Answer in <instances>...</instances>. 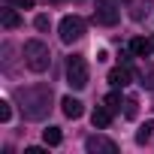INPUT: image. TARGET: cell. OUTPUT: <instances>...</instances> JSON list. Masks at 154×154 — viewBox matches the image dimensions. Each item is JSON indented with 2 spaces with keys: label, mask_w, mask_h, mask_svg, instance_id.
I'll use <instances>...</instances> for the list:
<instances>
[{
  "label": "cell",
  "mask_w": 154,
  "mask_h": 154,
  "mask_svg": "<svg viewBox=\"0 0 154 154\" xmlns=\"http://www.w3.org/2000/svg\"><path fill=\"white\" fill-rule=\"evenodd\" d=\"M118 18H121V12L115 9V3H109V0H97V6H94V21L97 24L112 27V24H118Z\"/></svg>",
  "instance_id": "5b68a950"
},
{
  "label": "cell",
  "mask_w": 154,
  "mask_h": 154,
  "mask_svg": "<svg viewBox=\"0 0 154 154\" xmlns=\"http://www.w3.org/2000/svg\"><path fill=\"white\" fill-rule=\"evenodd\" d=\"M18 103L24 118L39 121L45 118V112L51 109V88L48 85H33V88H18Z\"/></svg>",
  "instance_id": "6da1fadb"
},
{
  "label": "cell",
  "mask_w": 154,
  "mask_h": 154,
  "mask_svg": "<svg viewBox=\"0 0 154 154\" xmlns=\"http://www.w3.org/2000/svg\"><path fill=\"white\" fill-rule=\"evenodd\" d=\"M66 82H69L75 91H82V88L88 85V63H85L82 54H72V57L66 60Z\"/></svg>",
  "instance_id": "3957f363"
},
{
  "label": "cell",
  "mask_w": 154,
  "mask_h": 154,
  "mask_svg": "<svg viewBox=\"0 0 154 154\" xmlns=\"http://www.w3.org/2000/svg\"><path fill=\"white\" fill-rule=\"evenodd\" d=\"M151 42H154V39H151Z\"/></svg>",
  "instance_id": "ffe728a7"
},
{
  "label": "cell",
  "mask_w": 154,
  "mask_h": 154,
  "mask_svg": "<svg viewBox=\"0 0 154 154\" xmlns=\"http://www.w3.org/2000/svg\"><path fill=\"white\" fill-rule=\"evenodd\" d=\"M85 148H88L91 154H97V151H103V154H115V151H118V145H115L112 139H106V136H88V139H85Z\"/></svg>",
  "instance_id": "8992f818"
},
{
  "label": "cell",
  "mask_w": 154,
  "mask_h": 154,
  "mask_svg": "<svg viewBox=\"0 0 154 154\" xmlns=\"http://www.w3.org/2000/svg\"><path fill=\"white\" fill-rule=\"evenodd\" d=\"M103 106H106L109 112H121V106H124V103H121V94H118V91H112V94L103 100Z\"/></svg>",
  "instance_id": "4fadbf2b"
},
{
  "label": "cell",
  "mask_w": 154,
  "mask_h": 154,
  "mask_svg": "<svg viewBox=\"0 0 154 154\" xmlns=\"http://www.w3.org/2000/svg\"><path fill=\"white\" fill-rule=\"evenodd\" d=\"M60 127H48V130H42V142L45 145H60Z\"/></svg>",
  "instance_id": "7c38bea8"
},
{
  "label": "cell",
  "mask_w": 154,
  "mask_h": 154,
  "mask_svg": "<svg viewBox=\"0 0 154 154\" xmlns=\"http://www.w3.org/2000/svg\"><path fill=\"white\" fill-rule=\"evenodd\" d=\"M151 130H154V121L142 124V127H139V133H136V142H139V145H145V142L151 139Z\"/></svg>",
  "instance_id": "5bb4252c"
},
{
  "label": "cell",
  "mask_w": 154,
  "mask_h": 154,
  "mask_svg": "<svg viewBox=\"0 0 154 154\" xmlns=\"http://www.w3.org/2000/svg\"><path fill=\"white\" fill-rule=\"evenodd\" d=\"M12 118V109H9V103L3 100V103H0V121H9Z\"/></svg>",
  "instance_id": "e0dca14e"
},
{
  "label": "cell",
  "mask_w": 154,
  "mask_h": 154,
  "mask_svg": "<svg viewBox=\"0 0 154 154\" xmlns=\"http://www.w3.org/2000/svg\"><path fill=\"white\" fill-rule=\"evenodd\" d=\"M109 121H112V112L103 106V109H94V115H91V124L97 127V130H106L109 127Z\"/></svg>",
  "instance_id": "30bf717a"
},
{
  "label": "cell",
  "mask_w": 154,
  "mask_h": 154,
  "mask_svg": "<svg viewBox=\"0 0 154 154\" xmlns=\"http://www.w3.org/2000/svg\"><path fill=\"white\" fill-rule=\"evenodd\" d=\"M60 109H63L66 118H82V115H85V106L75 100V97H63V100H60Z\"/></svg>",
  "instance_id": "52a82bcc"
},
{
  "label": "cell",
  "mask_w": 154,
  "mask_h": 154,
  "mask_svg": "<svg viewBox=\"0 0 154 154\" xmlns=\"http://www.w3.org/2000/svg\"><path fill=\"white\" fill-rule=\"evenodd\" d=\"M109 85H115V88L130 85V69H127V66H115V69L109 72Z\"/></svg>",
  "instance_id": "ba28073f"
},
{
  "label": "cell",
  "mask_w": 154,
  "mask_h": 154,
  "mask_svg": "<svg viewBox=\"0 0 154 154\" xmlns=\"http://www.w3.org/2000/svg\"><path fill=\"white\" fill-rule=\"evenodd\" d=\"M33 3H36V0H15V6H21V9H30Z\"/></svg>",
  "instance_id": "d6986e66"
},
{
  "label": "cell",
  "mask_w": 154,
  "mask_h": 154,
  "mask_svg": "<svg viewBox=\"0 0 154 154\" xmlns=\"http://www.w3.org/2000/svg\"><path fill=\"white\" fill-rule=\"evenodd\" d=\"M142 85L145 88H154V66H145L142 69Z\"/></svg>",
  "instance_id": "2e32d148"
},
{
  "label": "cell",
  "mask_w": 154,
  "mask_h": 154,
  "mask_svg": "<svg viewBox=\"0 0 154 154\" xmlns=\"http://www.w3.org/2000/svg\"><path fill=\"white\" fill-rule=\"evenodd\" d=\"M18 24H21L18 12H15V9H3V27H6V30H15Z\"/></svg>",
  "instance_id": "8fae6325"
},
{
  "label": "cell",
  "mask_w": 154,
  "mask_h": 154,
  "mask_svg": "<svg viewBox=\"0 0 154 154\" xmlns=\"http://www.w3.org/2000/svg\"><path fill=\"white\" fill-rule=\"evenodd\" d=\"M24 63H27L33 72H45L48 63H51V51H48V45L39 42V39L24 42Z\"/></svg>",
  "instance_id": "7a4b0ae2"
},
{
  "label": "cell",
  "mask_w": 154,
  "mask_h": 154,
  "mask_svg": "<svg viewBox=\"0 0 154 154\" xmlns=\"http://www.w3.org/2000/svg\"><path fill=\"white\" fill-rule=\"evenodd\" d=\"M39 30H48V15H36V21H33Z\"/></svg>",
  "instance_id": "ac0fdd59"
},
{
  "label": "cell",
  "mask_w": 154,
  "mask_h": 154,
  "mask_svg": "<svg viewBox=\"0 0 154 154\" xmlns=\"http://www.w3.org/2000/svg\"><path fill=\"white\" fill-rule=\"evenodd\" d=\"M130 51H133L136 57H145V54H151V51H154V42H151V39H142V36H136V39L130 42Z\"/></svg>",
  "instance_id": "9c48e42d"
},
{
  "label": "cell",
  "mask_w": 154,
  "mask_h": 154,
  "mask_svg": "<svg viewBox=\"0 0 154 154\" xmlns=\"http://www.w3.org/2000/svg\"><path fill=\"white\" fill-rule=\"evenodd\" d=\"M85 18H79V15H66L63 21H60V39L63 42H75V39H82L85 36Z\"/></svg>",
  "instance_id": "277c9868"
},
{
  "label": "cell",
  "mask_w": 154,
  "mask_h": 154,
  "mask_svg": "<svg viewBox=\"0 0 154 154\" xmlns=\"http://www.w3.org/2000/svg\"><path fill=\"white\" fill-rule=\"evenodd\" d=\"M136 106H139L136 97H127L124 100V118H136Z\"/></svg>",
  "instance_id": "9a60e30c"
}]
</instances>
